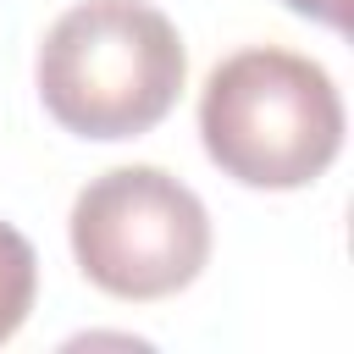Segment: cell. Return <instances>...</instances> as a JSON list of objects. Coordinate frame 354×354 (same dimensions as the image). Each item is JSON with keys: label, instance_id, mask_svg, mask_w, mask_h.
<instances>
[{"label": "cell", "instance_id": "3", "mask_svg": "<svg viewBox=\"0 0 354 354\" xmlns=\"http://www.w3.org/2000/svg\"><path fill=\"white\" fill-rule=\"evenodd\" d=\"M77 271L111 299H166L210 260V216L160 166H116L72 199Z\"/></svg>", "mask_w": 354, "mask_h": 354}, {"label": "cell", "instance_id": "2", "mask_svg": "<svg viewBox=\"0 0 354 354\" xmlns=\"http://www.w3.org/2000/svg\"><path fill=\"white\" fill-rule=\"evenodd\" d=\"M199 138L243 188H304L343 149V100L310 55L254 44L205 77Z\"/></svg>", "mask_w": 354, "mask_h": 354}, {"label": "cell", "instance_id": "5", "mask_svg": "<svg viewBox=\"0 0 354 354\" xmlns=\"http://www.w3.org/2000/svg\"><path fill=\"white\" fill-rule=\"evenodd\" d=\"M288 11L310 17V22H326V28H343L348 22V0H282Z\"/></svg>", "mask_w": 354, "mask_h": 354}, {"label": "cell", "instance_id": "4", "mask_svg": "<svg viewBox=\"0 0 354 354\" xmlns=\"http://www.w3.org/2000/svg\"><path fill=\"white\" fill-rule=\"evenodd\" d=\"M33 293H39V254L17 227L0 221V343L28 321Z\"/></svg>", "mask_w": 354, "mask_h": 354}, {"label": "cell", "instance_id": "1", "mask_svg": "<svg viewBox=\"0 0 354 354\" xmlns=\"http://www.w3.org/2000/svg\"><path fill=\"white\" fill-rule=\"evenodd\" d=\"M183 39L149 0H83L39 44V100L77 138H138L177 105Z\"/></svg>", "mask_w": 354, "mask_h": 354}]
</instances>
